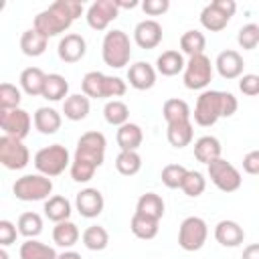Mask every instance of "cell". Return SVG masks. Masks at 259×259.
<instances>
[{
	"instance_id": "cell-1",
	"label": "cell",
	"mask_w": 259,
	"mask_h": 259,
	"mask_svg": "<svg viewBox=\"0 0 259 259\" xmlns=\"http://www.w3.org/2000/svg\"><path fill=\"white\" fill-rule=\"evenodd\" d=\"M105 146L107 140L101 132H85L77 140L75 156L71 162V178L75 182H89L95 174V170L105 160Z\"/></svg>"
},
{
	"instance_id": "cell-2",
	"label": "cell",
	"mask_w": 259,
	"mask_h": 259,
	"mask_svg": "<svg viewBox=\"0 0 259 259\" xmlns=\"http://www.w3.org/2000/svg\"><path fill=\"white\" fill-rule=\"evenodd\" d=\"M83 14V4L77 0H57L42 12H38L32 20V28L42 32L47 38L59 36L73 24L75 18Z\"/></svg>"
},
{
	"instance_id": "cell-3",
	"label": "cell",
	"mask_w": 259,
	"mask_h": 259,
	"mask_svg": "<svg viewBox=\"0 0 259 259\" xmlns=\"http://www.w3.org/2000/svg\"><path fill=\"white\" fill-rule=\"evenodd\" d=\"M239 107V101L229 91L219 89H206L198 95L194 105V121L202 127L214 125L221 117H231Z\"/></svg>"
},
{
	"instance_id": "cell-4",
	"label": "cell",
	"mask_w": 259,
	"mask_h": 259,
	"mask_svg": "<svg viewBox=\"0 0 259 259\" xmlns=\"http://www.w3.org/2000/svg\"><path fill=\"white\" fill-rule=\"evenodd\" d=\"M81 89L91 99H109V97H121L127 91V85L119 77L105 75L101 71H89L81 81Z\"/></svg>"
},
{
	"instance_id": "cell-5",
	"label": "cell",
	"mask_w": 259,
	"mask_h": 259,
	"mask_svg": "<svg viewBox=\"0 0 259 259\" xmlns=\"http://www.w3.org/2000/svg\"><path fill=\"white\" fill-rule=\"evenodd\" d=\"M101 57H103V63L111 69L125 67L130 63V57H132L130 36L119 28L105 32L103 42H101Z\"/></svg>"
},
{
	"instance_id": "cell-6",
	"label": "cell",
	"mask_w": 259,
	"mask_h": 259,
	"mask_svg": "<svg viewBox=\"0 0 259 259\" xmlns=\"http://www.w3.org/2000/svg\"><path fill=\"white\" fill-rule=\"evenodd\" d=\"M71 156L69 150L61 144H51L40 148L34 154V168L38 170V174H45L49 178L63 174L67 168H71Z\"/></svg>"
},
{
	"instance_id": "cell-7",
	"label": "cell",
	"mask_w": 259,
	"mask_h": 259,
	"mask_svg": "<svg viewBox=\"0 0 259 259\" xmlns=\"http://www.w3.org/2000/svg\"><path fill=\"white\" fill-rule=\"evenodd\" d=\"M12 192L18 200H24V202L47 200V198H51L49 194L53 192V180L45 174H24V176L16 178Z\"/></svg>"
},
{
	"instance_id": "cell-8",
	"label": "cell",
	"mask_w": 259,
	"mask_h": 259,
	"mask_svg": "<svg viewBox=\"0 0 259 259\" xmlns=\"http://www.w3.org/2000/svg\"><path fill=\"white\" fill-rule=\"evenodd\" d=\"M237 10L235 0H212L200 12V24L210 32H221Z\"/></svg>"
},
{
	"instance_id": "cell-9",
	"label": "cell",
	"mask_w": 259,
	"mask_h": 259,
	"mask_svg": "<svg viewBox=\"0 0 259 259\" xmlns=\"http://www.w3.org/2000/svg\"><path fill=\"white\" fill-rule=\"evenodd\" d=\"M208 225L200 217H186L178 229V245L184 251H198L206 243Z\"/></svg>"
},
{
	"instance_id": "cell-10",
	"label": "cell",
	"mask_w": 259,
	"mask_h": 259,
	"mask_svg": "<svg viewBox=\"0 0 259 259\" xmlns=\"http://www.w3.org/2000/svg\"><path fill=\"white\" fill-rule=\"evenodd\" d=\"M212 79V65L210 59L206 55H196V57H188L186 67H184V87L192 89V91H200L204 89Z\"/></svg>"
},
{
	"instance_id": "cell-11",
	"label": "cell",
	"mask_w": 259,
	"mask_h": 259,
	"mask_svg": "<svg viewBox=\"0 0 259 259\" xmlns=\"http://www.w3.org/2000/svg\"><path fill=\"white\" fill-rule=\"evenodd\" d=\"M206 168H208L210 182L219 190H223V192H235V190L241 188V182H243L241 172L231 162H227L225 158H219V160L210 162Z\"/></svg>"
},
{
	"instance_id": "cell-12",
	"label": "cell",
	"mask_w": 259,
	"mask_h": 259,
	"mask_svg": "<svg viewBox=\"0 0 259 259\" xmlns=\"http://www.w3.org/2000/svg\"><path fill=\"white\" fill-rule=\"evenodd\" d=\"M30 162V152L22 140L2 136L0 138V164L8 170H22Z\"/></svg>"
},
{
	"instance_id": "cell-13",
	"label": "cell",
	"mask_w": 259,
	"mask_h": 259,
	"mask_svg": "<svg viewBox=\"0 0 259 259\" xmlns=\"http://www.w3.org/2000/svg\"><path fill=\"white\" fill-rule=\"evenodd\" d=\"M34 121L30 119V113L24 111L22 107L16 109H8V111H0V127L4 132V136L16 138V140H24L30 132V125Z\"/></svg>"
},
{
	"instance_id": "cell-14",
	"label": "cell",
	"mask_w": 259,
	"mask_h": 259,
	"mask_svg": "<svg viewBox=\"0 0 259 259\" xmlns=\"http://www.w3.org/2000/svg\"><path fill=\"white\" fill-rule=\"evenodd\" d=\"M119 14V6L115 0H95L89 8H87V24L93 30H105L109 26V22H113Z\"/></svg>"
},
{
	"instance_id": "cell-15",
	"label": "cell",
	"mask_w": 259,
	"mask_h": 259,
	"mask_svg": "<svg viewBox=\"0 0 259 259\" xmlns=\"http://www.w3.org/2000/svg\"><path fill=\"white\" fill-rule=\"evenodd\" d=\"M134 40L140 49H156L160 42H162V26L158 20L154 18H146V20H140L134 28Z\"/></svg>"
},
{
	"instance_id": "cell-16",
	"label": "cell",
	"mask_w": 259,
	"mask_h": 259,
	"mask_svg": "<svg viewBox=\"0 0 259 259\" xmlns=\"http://www.w3.org/2000/svg\"><path fill=\"white\" fill-rule=\"evenodd\" d=\"M75 206H77V210H79L81 217L95 219V217H99L103 212L105 200H103V194L97 188H83L75 196Z\"/></svg>"
},
{
	"instance_id": "cell-17",
	"label": "cell",
	"mask_w": 259,
	"mask_h": 259,
	"mask_svg": "<svg viewBox=\"0 0 259 259\" xmlns=\"http://www.w3.org/2000/svg\"><path fill=\"white\" fill-rule=\"evenodd\" d=\"M57 53H59V59L63 63H79L87 53V42L81 34L69 32L59 40Z\"/></svg>"
},
{
	"instance_id": "cell-18",
	"label": "cell",
	"mask_w": 259,
	"mask_h": 259,
	"mask_svg": "<svg viewBox=\"0 0 259 259\" xmlns=\"http://www.w3.org/2000/svg\"><path fill=\"white\" fill-rule=\"evenodd\" d=\"M214 67H217V71H219V75H221L223 79L231 81V79H239V77L243 75L245 61H243V57H241L237 51L227 49V51L219 53V57H217V61H214Z\"/></svg>"
},
{
	"instance_id": "cell-19",
	"label": "cell",
	"mask_w": 259,
	"mask_h": 259,
	"mask_svg": "<svg viewBox=\"0 0 259 259\" xmlns=\"http://www.w3.org/2000/svg\"><path fill=\"white\" fill-rule=\"evenodd\" d=\"M127 81L138 91L152 89L156 85V69L150 63H146V61H138V63L130 65V69H127Z\"/></svg>"
},
{
	"instance_id": "cell-20",
	"label": "cell",
	"mask_w": 259,
	"mask_h": 259,
	"mask_svg": "<svg viewBox=\"0 0 259 259\" xmlns=\"http://www.w3.org/2000/svg\"><path fill=\"white\" fill-rule=\"evenodd\" d=\"M214 239L217 243H221L223 247H239L245 241V231L237 221H219L214 227Z\"/></svg>"
},
{
	"instance_id": "cell-21",
	"label": "cell",
	"mask_w": 259,
	"mask_h": 259,
	"mask_svg": "<svg viewBox=\"0 0 259 259\" xmlns=\"http://www.w3.org/2000/svg\"><path fill=\"white\" fill-rule=\"evenodd\" d=\"M115 142L119 146V152H138V148L144 142V132L138 123H123L121 127H117L115 134Z\"/></svg>"
},
{
	"instance_id": "cell-22",
	"label": "cell",
	"mask_w": 259,
	"mask_h": 259,
	"mask_svg": "<svg viewBox=\"0 0 259 259\" xmlns=\"http://www.w3.org/2000/svg\"><path fill=\"white\" fill-rule=\"evenodd\" d=\"M32 121H34V127L40 134L53 136V134L59 132V127L63 123V117L55 107H38L34 111V115H32Z\"/></svg>"
},
{
	"instance_id": "cell-23",
	"label": "cell",
	"mask_w": 259,
	"mask_h": 259,
	"mask_svg": "<svg viewBox=\"0 0 259 259\" xmlns=\"http://www.w3.org/2000/svg\"><path fill=\"white\" fill-rule=\"evenodd\" d=\"M221 152H223L221 142H219V138H214V136H202V138H198V140L194 142V158H196L198 162L206 164V166H208L210 162L219 160V158H221Z\"/></svg>"
},
{
	"instance_id": "cell-24",
	"label": "cell",
	"mask_w": 259,
	"mask_h": 259,
	"mask_svg": "<svg viewBox=\"0 0 259 259\" xmlns=\"http://www.w3.org/2000/svg\"><path fill=\"white\" fill-rule=\"evenodd\" d=\"M89 109H91V103H89V97L85 93H73L63 101V113L71 121L85 119L89 115Z\"/></svg>"
},
{
	"instance_id": "cell-25",
	"label": "cell",
	"mask_w": 259,
	"mask_h": 259,
	"mask_svg": "<svg viewBox=\"0 0 259 259\" xmlns=\"http://www.w3.org/2000/svg\"><path fill=\"white\" fill-rule=\"evenodd\" d=\"M186 67V61L182 57V53L170 49V51H164L158 59H156V71L164 77H174L178 75L180 71H184Z\"/></svg>"
},
{
	"instance_id": "cell-26",
	"label": "cell",
	"mask_w": 259,
	"mask_h": 259,
	"mask_svg": "<svg viewBox=\"0 0 259 259\" xmlns=\"http://www.w3.org/2000/svg\"><path fill=\"white\" fill-rule=\"evenodd\" d=\"M47 45H49V38L42 32H38L36 28L24 30L20 36V51L26 57H40L47 51Z\"/></svg>"
},
{
	"instance_id": "cell-27",
	"label": "cell",
	"mask_w": 259,
	"mask_h": 259,
	"mask_svg": "<svg viewBox=\"0 0 259 259\" xmlns=\"http://www.w3.org/2000/svg\"><path fill=\"white\" fill-rule=\"evenodd\" d=\"M45 81H47V73L38 67H26L22 73H20V87L24 93L36 97V95H42V89H45Z\"/></svg>"
},
{
	"instance_id": "cell-28",
	"label": "cell",
	"mask_w": 259,
	"mask_h": 259,
	"mask_svg": "<svg viewBox=\"0 0 259 259\" xmlns=\"http://www.w3.org/2000/svg\"><path fill=\"white\" fill-rule=\"evenodd\" d=\"M166 138L170 142V146L174 148H186L190 146L192 138H194V127H192V121H178V123H168V130H166Z\"/></svg>"
},
{
	"instance_id": "cell-29",
	"label": "cell",
	"mask_w": 259,
	"mask_h": 259,
	"mask_svg": "<svg viewBox=\"0 0 259 259\" xmlns=\"http://www.w3.org/2000/svg\"><path fill=\"white\" fill-rule=\"evenodd\" d=\"M162 115L166 119V125L168 123H178V121H188L192 111L188 107V103L184 99H178V97H172V99H166L164 105H162Z\"/></svg>"
},
{
	"instance_id": "cell-30",
	"label": "cell",
	"mask_w": 259,
	"mask_h": 259,
	"mask_svg": "<svg viewBox=\"0 0 259 259\" xmlns=\"http://www.w3.org/2000/svg\"><path fill=\"white\" fill-rule=\"evenodd\" d=\"M160 225V221H156V219H152V217H146V214H142V212H134V217H132V221H130V229H132V233L138 237V239H144V241H150V239H154L156 235H158V227Z\"/></svg>"
},
{
	"instance_id": "cell-31",
	"label": "cell",
	"mask_w": 259,
	"mask_h": 259,
	"mask_svg": "<svg viewBox=\"0 0 259 259\" xmlns=\"http://www.w3.org/2000/svg\"><path fill=\"white\" fill-rule=\"evenodd\" d=\"M164 208H166L164 206V200L156 192H144L138 198V202H136V212H142V214L152 217L156 221H160L164 217Z\"/></svg>"
},
{
	"instance_id": "cell-32",
	"label": "cell",
	"mask_w": 259,
	"mask_h": 259,
	"mask_svg": "<svg viewBox=\"0 0 259 259\" xmlns=\"http://www.w3.org/2000/svg\"><path fill=\"white\" fill-rule=\"evenodd\" d=\"M69 83L63 75L59 73H51L47 75V81H45V89H42V95L47 101H61V99H67L69 95Z\"/></svg>"
},
{
	"instance_id": "cell-33",
	"label": "cell",
	"mask_w": 259,
	"mask_h": 259,
	"mask_svg": "<svg viewBox=\"0 0 259 259\" xmlns=\"http://www.w3.org/2000/svg\"><path fill=\"white\" fill-rule=\"evenodd\" d=\"M45 214L53 223L69 221V217H71V202L65 196L55 194V196H51V198L45 200Z\"/></svg>"
},
{
	"instance_id": "cell-34",
	"label": "cell",
	"mask_w": 259,
	"mask_h": 259,
	"mask_svg": "<svg viewBox=\"0 0 259 259\" xmlns=\"http://www.w3.org/2000/svg\"><path fill=\"white\" fill-rule=\"evenodd\" d=\"M20 259H57V251L36 239H26L18 249Z\"/></svg>"
},
{
	"instance_id": "cell-35",
	"label": "cell",
	"mask_w": 259,
	"mask_h": 259,
	"mask_svg": "<svg viewBox=\"0 0 259 259\" xmlns=\"http://www.w3.org/2000/svg\"><path fill=\"white\" fill-rule=\"evenodd\" d=\"M79 229L73 221H63V223H55L53 227V241L59 245V247H73L77 241H79Z\"/></svg>"
},
{
	"instance_id": "cell-36",
	"label": "cell",
	"mask_w": 259,
	"mask_h": 259,
	"mask_svg": "<svg viewBox=\"0 0 259 259\" xmlns=\"http://www.w3.org/2000/svg\"><path fill=\"white\" fill-rule=\"evenodd\" d=\"M81 241L89 251H103L109 245V233L101 225H91L83 231Z\"/></svg>"
},
{
	"instance_id": "cell-37",
	"label": "cell",
	"mask_w": 259,
	"mask_h": 259,
	"mask_svg": "<svg viewBox=\"0 0 259 259\" xmlns=\"http://www.w3.org/2000/svg\"><path fill=\"white\" fill-rule=\"evenodd\" d=\"M103 117H105V121L109 125L121 127L123 123L130 121V107L119 99H109L105 103V107H103Z\"/></svg>"
},
{
	"instance_id": "cell-38",
	"label": "cell",
	"mask_w": 259,
	"mask_h": 259,
	"mask_svg": "<svg viewBox=\"0 0 259 259\" xmlns=\"http://www.w3.org/2000/svg\"><path fill=\"white\" fill-rule=\"evenodd\" d=\"M180 49L184 55L188 57H196V55H204L206 49V38L200 30H186L180 36Z\"/></svg>"
},
{
	"instance_id": "cell-39",
	"label": "cell",
	"mask_w": 259,
	"mask_h": 259,
	"mask_svg": "<svg viewBox=\"0 0 259 259\" xmlns=\"http://www.w3.org/2000/svg\"><path fill=\"white\" fill-rule=\"evenodd\" d=\"M16 227H18L20 235H24L26 239H34V237H38L42 233V219H40L38 212H32V210L30 212H22L18 217Z\"/></svg>"
},
{
	"instance_id": "cell-40",
	"label": "cell",
	"mask_w": 259,
	"mask_h": 259,
	"mask_svg": "<svg viewBox=\"0 0 259 259\" xmlns=\"http://www.w3.org/2000/svg\"><path fill=\"white\" fill-rule=\"evenodd\" d=\"M115 170L121 176H134L142 170V156L138 152H119L115 158Z\"/></svg>"
},
{
	"instance_id": "cell-41",
	"label": "cell",
	"mask_w": 259,
	"mask_h": 259,
	"mask_svg": "<svg viewBox=\"0 0 259 259\" xmlns=\"http://www.w3.org/2000/svg\"><path fill=\"white\" fill-rule=\"evenodd\" d=\"M186 174H188V168H184L182 164H166L162 168L160 178H162V184L166 188H180Z\"/></svg>"
},
{
	"instance_id": "cell-42",
	"label": "cell",
	"mask_w": 259,
	"mask_h": 259,
	"mask_svg": "<svg viewBox=\"0 0 259 259\" xmlns=\"http://www.w3.org/2000/svg\"><path fill=\"white\" fill-rule=\"evenodd\" d=\"M204 188H206V178H204L198 170H188V174H186V178H184L180 190H182L186 196L196 198V196H200V194L204 192Z\"/></svg>"
},
{
	"instance_id": "cell-43",
	"label": "cell",
	"mask_w": 259,
	"mask_h": 259,
	"mask_svg": "<svg viewBox=\"0 0 259 259\" xmlns=\"http://www.w3.org/2000/svg\"><path fill=\"white\" fill-rule=\"evenodd\" d=\"M237 42L243 51H253L259 45V24H255V22L243 24L237 32Z\"/></svg>"
},
{
	"instance_id": "cell-44",
	"label": "cell",
	"mask_w": 259,
	"mask_h": 259,
	"mask_svg": "<svg viewBox=\"0 0 259 259\" xmlns=\"http://www.w3.org/2000/svg\"><path fill=\"white\" fill-rule=\"evenodd\" d=\"M20 89L12 83H2L0 85V111L16 109L20 105Z\"/></svg>"
},
{
	"instance_id": "cell-45",
	"label": "cell",
	"mask_w": 259,
	"mask_h": 259,
	"mask_svg": "<svg viewBox=\"0 0 259 259\" xmlns=\"http://www.w3.org/2000/svg\"><path fill=\"white\" fill-rule=\"evenodd\" d=\"M239 91L243 95H249V97L259 95V75H255V73L241 75L239 77Z\"/></svg>"
},
{
	"instance_id": "cell-46",
	"label": "cell",
	"mask_w": 259,
	"mask_h": 259,
	"mask_svg": "<svg viewBox=\"0 0 259 259\" xmlns=\"http://www.w3.org/2000/svg\"><path fill=\"white\" fill-rule=\"evenodd\" d=\"M16 233H18V227L10 221H0V245L2 247H8L16 241Z\"/></svg>"
},
{
	"instance_id": "cell-47",
	"label": "cell",
	"mask_w": 259,
	"mask_h": 259,
	"mask_svg": "<svg viewBox=\"0 0 259 259\" xmlns=\"http://www.w3.org/2000/svg\"><path fill=\"white\" fill-rule=\"evenodd\" d=\"M168 8H170V2L168 0H146V2H142V10L148 16H160Z\"/></svg>"
},
{
	"instance_id": "cell-48",
	"label": "cell",
	"mask_w": 259,
	"mask_h": 259,
	"mask_svg": "<svg viewBox=\"0 0 259 259\" xmlns=\"http://www.w3.org/2000/svg\"><path fill=\"white\" fill-rule=\"evenodd\" d=\"M243 170L251 176H259V150H251L243 158Z\"/></svg>"
},
{
	"instance_id": "cell-49",
	"label": "cell",
	"mask_w": 259,
	"mask_h": 259,
	"mask_svg": "<svg viewBox=\"0 0 259 259\" xmlns=\"http://www.w3.org/2000/svg\"><path fill=\"white\" fill-rule=\"evenodd\" d=\"M241 259H259V243H251L243 249V257Z\"/></svg>"
},
{
	"instance_id": "cell-50",
	"label": "cell",
	"mask_w": 259,
	"mask_h": 259,
	"mask_svg": "<svg viewBox=\"0 0 259 259\" xmlns=\"http://www.w3.org/2000/svg\"><path fill=\"white\" fill-rule=\"evenodd\" d=\"M57 259H83L77 251H65V253H61Z\"/></svg>"
},
{
	"instance_id": "cell-51",
	"label": "cell",
	"mask_w": 259,
	"mask_h": 259,
	"mask_svg": "<svg viewBox=\"0 0 259 259\" xmlns=\"http://www.w3.org/2000/svg\"><path fill=\"white\" fill-rule=\"evenodd\" d=\"M115 2H117L119 8H136V6H138V0H130V2H125V0H115Z\"/></svg>"
},
{
	"instance_id": "cell-52",
	"label": "cell",
	"mask_w": 259,
	"mask_h": 259,
	"mask_svg": "<svg viewBox=\"0 0 259 259\" xmlns=\"http://www.w3.org/2000/svg\"><path fill=\"white\" fill-rule=\"evenodd\" d=\"M0 259H8V253H6V249H4V247L0 249Z\"/></svg>"
}]
</instances>
